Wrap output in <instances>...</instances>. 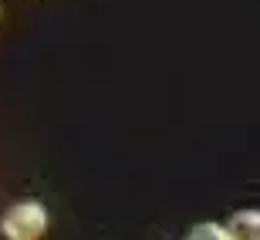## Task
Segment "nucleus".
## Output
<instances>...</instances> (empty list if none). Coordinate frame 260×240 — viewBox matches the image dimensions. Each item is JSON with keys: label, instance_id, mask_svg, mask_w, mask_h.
Instances as JSON below:
<instances>
[{"label": "nucleus", "instance_id": "obj_1", "mask_svg": "<svg viewBox=\"0 0 260 240\" xmlns=\"http://www.w3.org/2000/svg\"><path fill=\"white\" fill-rule=\"evenodd\" d=\"M0 230L10 240H34V237H41V233L48 230V213H44V206H41L38 200L14 203V206L4 213Z\"/></svg>", "mask_w": 260, "mask_h": 240}, {"label": "nucleus", "instance_id": "obj_2", "mask_svg": "<svg viewBox=\"0 0 260 240\" xmlns=\"http://www.w3.org/2000/svg\"><path fill=\"white\" fill-rule=\"evenodd\" d=\"M226 233L240 240H260V210H243L226 223Z\"/></svg>", "mask_w": 260, "mask_h": 240}, {"label": "nucleus", "instance_id": "obj_3", "mask_svg": "<svg viewBox=\"0 0 260 240\" xmlns=\"http://www.w3.org/2000/svg\"><path fill=\"white\" fill-rule=\"evenodd\" d=\"M189 237L203 240V237H213V240H230V233H226V227H220V223H196L193 230H189Z\"/></svg>", "mask_w": 260, "mask_h": 240}]
</instances>
